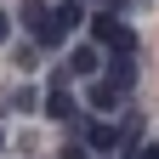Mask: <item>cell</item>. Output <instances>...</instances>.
<instances>
[{"mask_svg":"<svg viewBox=\"0 0 159 159\" xmlns=\"http://www.w3.org/2000/svg\"><path fill=\"white\" fill-rule=\"evenodd\" d=\"M46 114H51V119H74V97H68V91H51V97H46Z\"/></svg>","mask_w":159,"mask_h":159,"instance_id":"cell-8","label":"cell"},{"mask_svg":"<svg viewBox=\"0 0 159 159\" xmlns=\"http://www.w3.org/2000/svg\"><path fill=\"white\" fill-rule=\"evenodd\" d=\"M97 68H102V51H97V46H74L68 74H97Z\"/></svg>","mask_w":159,"mask_h":159,"instance_id":"cell-4","label":"cell"},{"mask_svg":"<svg viewBox=\"0 0 159 159\" xmlns=\"http://www.w3.org/2000/svg\"><path fill=\"white\" fill-rule=\"evenodd\" d=\"M6 40H11V17L0 11V46H6Z\"/></svg>","mask_w":159,"mask_h":159,"instance_id":"cell-10","label":"cell"},{"mask_svg":"<svg viewBox=\"0 0 159 159\" xmlns=\"http://www.w3.org/2000/svg\"><path fill=\"white\" fill-rule=\"evenodd\" d=\"M63 159H91V148H85V142H74V148H63Z\"/></svg>","mask_w":159,"mask_h":159,"instance_id":"cell-9","label":"cell"},{"mask_svg":"<svg viewBox=\"0 0 159 159\" xmlns=\"http://www.w3.org/2000/svg\"><path fill=\"white\" fill-rule=\"evenodd\" d=\"M114 102H119V91L108 85V80H97V85H91V108H97V114H108Z\"/></svg>","mask_w":159,"mask_h":159,"instance_id":"cell-7","label":"cell"},{"mask_svg":"<svg viewBox=\"0 0 159 159\" xmlns=\"http://www.w3.org/2000/svg\"><path fill=\"white\" fill-rule=\"evenodd\" d=\"M91 34H97V46H114V51H131V46H136V34L119 23L114 11H102V17H97V23H91Z\"/></svg>","mask_w":159,"mask_h":159,"instance_id":"cell-1","label":"cell"},{"mask_svg":"<svg viewBox=\"0 0 159 159\" xmlns=\"http://www.w3.org/2000/svg\"><path fill=\"white\" fill-rule=\"evenodd\" d=\"M136 159H159V142H148V148H142V153H136Z\"/></svg>","mask_w":159,"mask_h":159,"instance_id":"cell-11","label":"cell"},{"mask_svg":"<svg viewBox=\"0 0 159 159\" xmlns=\"http://www.w3.org/2000/svg\"><path fill=\"white\" fill-rule=\"evenodd\" d=\"M0 142H6V136H0Z\"/></svg>","mask_w":159,"mask_h":159,"instance_id":"cell-12","label":"cell"},{"mask_svg":"<svg viewBox=\"0 0 159 159\" xmlns=\"http://www.w3.org/2000/svg\"><path fill=\"white\" fill-rule=\"evenodd\" d=\"M80 23H85V6H80V0H68V6L51 11V29H57V34H68V29H80Z\"/></svg>","mask_w":159,"mask_h":159,"instance_id":"cell-3","label":"cell"},{"mask_svg":"<svg viewBox=\"0 0 159 159\" xmlns=\"http://www.w3.org/2000/svg\"><path fill=\"white\" fill-rule=\"evenodd\" d=\"M108 85H114V91H119V97H125V91H131V85H136V63H131V57H119V63H114V68H108Z\"/></svg>","mask_w":159,"mask_h":159,"instance_id":"cell-5","label":"cell"},{"mask_svg":"<svg viewBox=\"0 0 159 159\" xmlns=\"http://www.w3.org/2000/svg\"><path fill=\"white\" fill-rule=\"evenodd\" d=\"M23 23H29L34 34H40V29L51 23V6H46V0H23Z\"/></svg>","mask_w":159,"mask_h":159,"instance_id":"cell-6","label":"cell"},{"mask_svg":"<svg viewBox=\"0 0 159 159\" xmlns=\"http://www.w3.org/2000/svg\"><path fill=\"white\" fill-rule=\"evenodd\" d=\"M85 148H91V153H114V148H119V125H108V119H97V125L85 131Z\"/></svg>","mask_w":159,"mask_h":159,"instance_id":"cell-2","label":"cell"}]
</instances>
